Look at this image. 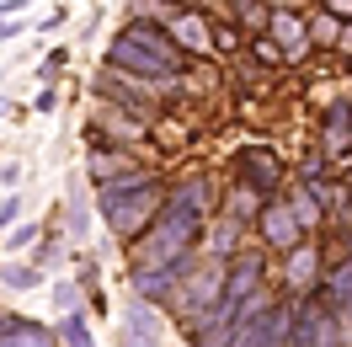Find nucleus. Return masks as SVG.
<instances>
[{"label": "nucleus", "instance_id": "nucleus-23", "mask_svg": "<svg viewBox=\"0 0 352 347\" xmlns=\"http://www.w3.org/2000/svg\"><path fill=\"white\" fill-rule=\"evenodd\" d=\"M54 107H59V91L54 86H43L38 96H32V112H54Z\"/></svg>", "mask_w": 352, "mask_h": 347}, {"label": "nucleus", "instance_id": "nucleus-30", "mask_svg": "<svg viewBox=\"0 0 352 347\" xmlns=\"http://www.w3.org/2000/svg\"><path fill=\"white\" fill-rule=\"evenodd\" d=\"M6 112H11V96H0V118H6Z\"/></svg>", "mask_w": 352, "mask_h": 347}, {"label": "nucleus", "instance_id": "nucleus-6", "mask_svg": "<svg viewBox=\"0 0 352 347\" xmlns=\"http://www.w3.org/2000/svg\"><path fill=\"white\" fill-rule=\"evenodd\" d=\"M112 347H166V321L160 310L144 299H129L123 315H118V331H112Z\"/></svg>", "mask_w": 352, "mask_h": 347}, {"label": "nucleus", "instance_id": "nucleus-5", "mask_svg": "<svg viewBox=\"0 0 352 347\" xmlns=\"http://www.w3.org/2000/svg\"><path fill=\"white\" fill-rule=\"evenodd\" d=\"M230 171H235V182L241 187H251L256 198H278V187H283V166H278V155L262 150V145H241L235 150V160H230Z\"/></svg>", "mask_w": 352, "mask_h": 347}, {"label": "nucleus", "instance_id": "nucleus-18", "mask_svg": "<svg viewBox=\"0 0 352 347\" xmlns=\"http://www.w3.org/2000/svg\"><path fill=\"white\" fill-rule=\"evenodd\" d=\"M347 134H352V102H336V107L326 112V150H336Z\"/></svg>", "mask_w": 352, "mask_h": 347}, {"label": "nucleus", "instance_id": "nucleus-14", "mask_svg": "<svg viewBox=\"0 0 352 347\" xmlns=\"http://www.w3.org/2000/svg\"><path fill=\"white\" fill-rule=\"evenodd\" d=\"M48 299H54L59 315H75V310H86V288H80L75 278H54L48 283Z\"/></svg>", "mask_w": 352, "mask_h": 347}, {"label": "nucleus", "instance_id": "nucleus-4", "mask_svg": "<svg viewBox=\"0 0 352 347\" xmlns=\"http://www.w3.org/2000/svg\"><path fill=\"white\" fill-rule=\"evenodd\" d=\"M267 294V257L262 251H235L230 267H224V310H235L241 315L251 299H262Z\"/></svg>", "mask_w": 352, "mask_h": 347}, {"label": "nucleus", "instance_id": "nucleus-26", "mask_svg": "<svg viewBox=\"0 0 352 347\" xmlns=\"http://www.w3.org/2000/svg\"><path fill=\"white\" fill-rule=\"evenodd\" d=\"M326 11H331V17H342V22H347V17H352V0H326Z\"/></svg>", "mask_w": 352, "mask_h": 347}, {"label": "nucleus", "instance_id": "nucleus-29", "mask_svg": "<svg viewBox=\"0 0 352 347\" xmlns=\"http://www.w3.org/2000/svg\"><path fill=\"white\" fill-rule=\"evenodd\" d=\"M336 48H342V54H352V32H342V43H336Z\"/></svg>", "mask_w": 352, "mask_h": 347}, {"label": "nucleus", "instance_id": "nucleus-10", "mask_svg": "<svg viewBox=\"0 0 352 347\" xmlns=\"http://www.w3.org/2000/svg\"><path fill=\"white\" fill-rule=\"evenodd\" d=\"M267 27H272V43L283 48L288 59H294L299 48H309V22H305V17H294V11H272Z\"/></svg>", "mask_w": 352, "mask_h": 347}, {"label": "nucleus", "instance_id": "nucleus-17", "mask_svg": "<svg viewBox=\"0 0 352 347\" xmlns=\"http://www.w3.org/2000/svg\"><path fill=\"white\" fill-rule=\"evenodd\" d=\"M48 273H38V267H22V262H0V283L6 288H16V294H27V288H38Z\"/></svg>", "mask_w": 352, "mask_h": 347}, {"label": "nucleus", "instance_id": "nucleus-11", "mask_svg": "<svg viewBox=\"0 0 352 347\" xmlns=\"http://www.w3.org/2000/svg\"><path fill=\"white\" fill-rule=\"evenodd\" d=\"M75 283L86 288V299H91V310H107V299H102V262H96V251H75Z\"/></svg>", "mask_w": 352, "mask_h": 347}, {"label": "nucleus", "instance_id": "nucleus-28", "mask_svg": "<svg viewBox=\"0 0 352 347\" xmlns=\"http://www.w3.org/2000/svg\"><path fill=\"white\" fill-rule=\"evenodd\" d=\"M262 6H272V11H294V0H262Z\"/></svg>", "mask_w": 352, "mask_h": 347}, {"label": "nucleus", "instance_id": "nucleus-24", "mask_svg": "<svg viewBox=\"0 0 352 347\" xmlns=\"http://www.w3.org/2000/svg\"><path fill=\"white\" fill-rule=\"evenodd\" d=\"M65 22H69V11H65V6H59V11H48L43 22H38V32H54V27H65Z\"/></svg>", "mask_w": 352, "mask_h": 347}, {"label": "nucleus", "instance_id": "nucleus-2", "mask_svg": "<svg viewBox=\"0 0 352 347\" xmlns=\"http://www.w3.org/2000/svg\"><path fill=\"white\" fill-rule=\"evenodd\" d=\"M166 187H160V176H155L150 187H139V193H123V198H96V209H102V219H107V230L123 246H133V240L150 230L155 219L166 214Z\"/></svg>", "mask_w": 352, "mask_h": 347}, {"label": "nucleus", "instance_id": "nucleus-27", "mask_svg": "<svg viewBox=\"0 0 352 347\" xmlns=\"http://www.w3.org/2000/svg\"><path fill=\"white\" fill-rule=\"evenodd\" d=\"M288 347H309V331L299 321H294V337H288Z\"/></svg>", "mask_w": 352, "mask_h": 347}, {"label": "nucleus", "instance_id": "nucleus-19", "mask_svg": "<svg viewBox=\"0 0 352 347\" xmlns=\"http://www.w3.org/2000/svg\"><path fill=\"white\" fill-rule=\"evenodd\" d=\"M342 17H331V11H315L309 17V43H342Z\"/></svg>", "mask_w": 352, "mask_h": 347}, {"label": "nucleus", "instance_id": "nucleus-12", "mask_svg": "<svg viewBox=\"0 0 352 347\" xmlns=\"http://www.w3.org/2000/svg\"><path fill=\"white\" fill-rule=\"evenodd\" d=\"M283 203L294 209V219L305 224V235L315 230V224H320V219H326V203L315 198V187H288V193H283Z\"/></svg>", "mask_w": 352, "mask_h": 347}, {"label": "nucleus", "instance_id": "nucleus-31", "mask_svg": "<svg viewBox=\"0 0 352 347\" xmlns=\"http://www.w3.org/2000/svg\"><path fill=\"white\" fill-rule=\"evenodd\" d=\"M347 203H352V171H347Z\"/></svg>", "mask_w": 352, "mask_h": 347}, {"label": "nucleus", "instance_id": "nucleus-15", "mask_svg": "<svg viewBox=\"0 0 352 347\" xmlns=\"http://www.w3.org/2000/svg\"><path fill=\"white\" fill-rule=\"evenodd\" d=\"M32 267H38V273H54V267H65V235H59V230H48V235L32 246Z\"/></svg>", "mask_w": 352, "mask_h": 347}, {"label": "nucleus", "instance_id": "nucleus-8", "mask_svg": "<svg viewBox=\"0 0 352 347\" xmlns=\"http://www.w3.org/2000/svg\"><path fill=\"white\" fill-rule=\"evenodd\" d=\"M315 299L326 304L331 315H342V321L352 326V257H342L326 278H320V294H315Z\"/></svg>", "mask_w": 352, "mask_h": 347}, {"label": "nucleus", "instance_id": "nucleus-13", "mask_svg": "<svg viewBox=\"0 0 352 347\" xmlns=\"http://www.w3.org/2000/svg\"><path fill=\"white\" fill-rule=\"evenodd\" d=\"M59 347H96V337H91V321L86 310H75V315H59Z\"/></svg>", "mask_w": 352, "mask_h": 347}, {"label": "nucleus", "instance_id": "nucleus-21", "mask_svg": "<svg viewBox=\"0 0 352 347\" xmlns=\"http://www.w3.org/2000/svg\"><path fill=\"white\" fill-rule=\"evenodd\" d=\"M22 193H6L0 198V235H11V230H16V224H22Z\"/></svg>", "mask_w": 352, "mask_h": 347}, {"label": "nucleus", "instance_id": "nucleus-20", "mask_svg": "<svg viewBox=\"0 0 352 347\" xmlns=\"http://www.w3.org/2000/svg\"><path fill=\"white\" fill-rule=\"evenodd\" d=\"M38 240H43V224H38V219H22V224L6 235V251H27V246H38Z\"/></svg>", "mask_w": 352, "mask_h": 347}, {"label": "nucleus", "instance_id": "nucleus-16", "mask_svg": "<svg viewBox=\"0 0 352 347\" xmlns=\"http://www.w3.org/2000/svg\"><path fill=\"white\" fill-rule=\"evenodd\" d=\"M86 187H80V176H69V224H65V235L69 240H86Z\"/></svg>", "mask_w": 352, "mask_h": 347}, {"label": "nucleus", "instance_id": "nucleus-32", "mask_svg": "<svg viewBox=\"0 0 352 347\" xmlns=\"http://www.w3.org/2000/svg\"><path fill=\"white\" fill-rule=\"evenodd\" d=\"M6 315H11V310H6V304H0V321H6Z\"/></svg>", "mask_w": 352, "mask_h": 347}, {"label": "nucleus", "instance_id": "nucleus-1", "mask_svg": "<svg viewBox=\"0 0 352 347\" xmlns=\"http://www.w3.org/2000/svg\"><path fill=\"white\" fill-rule=\"evenodd\" d=\"M107 70L129 75V81H171V75H182V43L171 38V27L133 17L107 43Z\"/></svg>", "mask_w": 352, "mask_h": 347}, {"label": "nucleus", "instance_id": "nucleus-3", "mask_svg": "<svg viewBox=\"0 0 352 347\" xmlns=\"http://www.w3.org/2000/svg\"><path fill=\"white\" fill-rule=\"evenodd\" d=\"M294 337V299H251L241 310V331H235V347H288Z\"/></svg>", "mask_w": 352, "mask_h": 347}, {"label": "nucleus", "instance_id": "nucleus-9", "mask_svg": "<svg viewBox=\"0 0 352 347\" xmlns=\"http://www.w3.org/2000/svg\"><path fill=\"white\" fill-rule=\"evenodd\" d=\"M283 278H288V288H294V294H315V288H320V278H326V273H320V246H315V240H305L299 251H288Z\"/></svg>", "mask_w": 352, "mask_h": 347}, {"label": "nucleus", "instance_id": "nucleus-7", "mask_svg": "<svg viewBox=\"0 0 352 347\" xmlns=\"http://www.w3.org/2000/svg\"><path fill=\"white\" fill-rule=\"evenodd\" d=\"M256 230H262V246H272V251H299V246H305V224H299V219H294V209H288L283 198H272V203H267L262 209V219H256Z\"/></svg>", "mask_w": 352, "mask_h": 347}, {"label": "nucleus", "instance_id": "nucleus-25", "mask_svg": "<svg viewBox=\"0 0 352 347\" xmlns=\"http://www.w3.org/2000/svg\"><path fill=\"white\" fill-rule=\"evenodd\" d=\"M22 32H27V22H0V43H16Z\"/></svg>", "mask_w": 352, "mask_h": 347}, {"label": "nucleus", "instance_id": "nucleus-22", "mask_svg": "<svg viewBox=\"0 0 352 347\" xmlns=\"http://www.w3.org/2000/svg\"><path fill=\"white\" fill-rule=\"evenodd\" d=\"M32 0H0V22H22V11Z\"/></svg>", "mask_w": 352, "mask_h": 347}]
</instances>
